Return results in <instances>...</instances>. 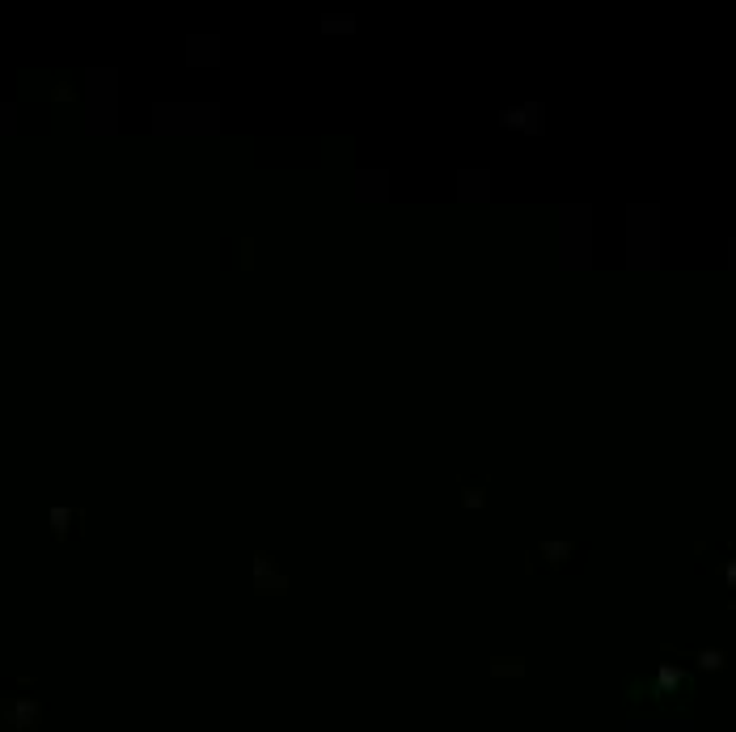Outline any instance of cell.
Masks as SVG:
<instances>
[{
	"label": "cell",
	"mask_w": 736,
	"mask_h": 732,
	"mask_svg": "<svg viewBox=\"0 0 736 732\" xmlns=\"http://www.w3.org/2000/svg\"><path fill=\"white\" fill-rule=\"evenodd\" d=\"M677 682H681V669H660V673H656V690H660V694L673 690Z\"/></svg>",
	"instance_id": "cell-1"
},
{
	"label": "cell",
	"mask_w": 736,
	"mask_h": 732,
	"mask_svg": "<svg viewBox=\"0 0 736 732\" xmlns=\"http://www.w3.org/2000/svg\"><path fill=\"white\" fill-rule=\"evenodd\" d=\"M546 555H550V563H563V555H571V546H546Z\"/></svg>",
	"instance_id": "cell-2"
},
{
	"label": "cell",
	"mask_w": 736,
	"mask_h": 732,
	"mask_svg": "<svg viewBox=\"0 0 736 732\" xmlns=\"http://www.w3.org/2000/svg\"><path fill=\"white\" fill-rule=\"evenodd\" d=\"M723 580H728V584H732V589H736V559H732V563H728V567H723Z\"/></svg>",
	"instance_id": "cell-3"
}]
</instances>
